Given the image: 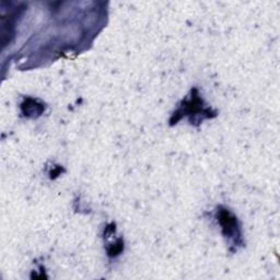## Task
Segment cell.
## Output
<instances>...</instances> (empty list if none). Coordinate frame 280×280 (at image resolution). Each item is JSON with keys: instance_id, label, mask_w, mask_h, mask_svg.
<instances>
[{"instance_id": "6da1fadb", "label": "cell", "mask_w": 280, "mask_h": 280, "mask_svg": "<svg viewBox=\"0 0 280 280\" xmlns=\"http://www.w3.org/2000/svg\"><path fill=\"white\" fill-rule=\"evenodd\" d=\"M219 221L222 225V230L225 236L235 235L237 231V221L236 218L233 217L227 210H221L219 215Z\"/></svg>"}]
</instances>
